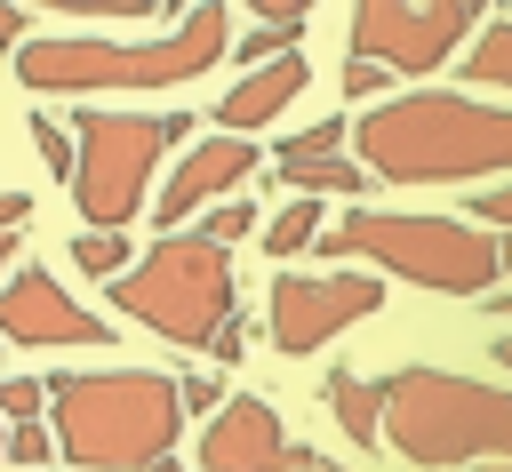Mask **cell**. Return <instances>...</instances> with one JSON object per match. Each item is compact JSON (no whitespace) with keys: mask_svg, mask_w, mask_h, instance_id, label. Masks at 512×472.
Segmentation results:
<instances>
[{"mask_svg":"<svg viewBox=\"0 0 512 472\" xmlns=\"http://www.w3.org/2000/svg\"><path fill=\"white\" fill-rule=\"evenodd\" d=\"M352 144H360V168L392 184L512 176V104H480L456 88H408V96L352 112Z\"/></svg>","mask_w":512,"mask_h":472,"instance_id":"6da1fadb","label":"cell"},{"mask_svg":"<svg viewBox=\"0 0 512 472\" xmlns=\"http://www.w3.org/2000/svg\"><path fill=\"white\" fill-rule=\"evenodd\" d=\"M48 440L64 472H168L176 464V384L152 368H88L48 384Z\"/></svg>","mask_w":512,"mask_h":472,"instance_id":"7a4b0ae2","label":"cell"},{"mask_svg":"<svg viewBox=\"0 0 512 472\" xmlns=\"http://www.w3.org/2000/svg\"><path fill=\"white\" fill-rule=\"evenodd\" d=\"M232 48V16L224 8H192L176 16V32L152 40H96V32H48L16 48V80L32 96H112V88H184L208 64H224Z\"/></svg>","mask_w":512,"mask_h":472,"instance_id":"3957f363","label":"cell"},{"mask_svg":"<svg viewBox=\"0 0 512 472\" xmlns=\"http://www.w3.org/2000/svg\"><path fill=\"white\" fill-rule=\"evenodd\" d=\"M384 432H392V448L408 464H432V472L512 464V392L504 384L448 376V368H392L384 376L376 440Z\"/></svg>","mask_w":512,"mask_h":472,"instance_id":"277c9868","label":"cell"},{"mask_svg":"<svg viewBox=\"0 0 512 472\" xmlns=\"http://www.w3.org/2000/svg\"><path fill=\"white\" fill-rule=\"evenodd\" d=\"M312 248L328 264H368L376 280H408V288H432V296H488L496 288V240L480 224H456V216L352 208Z\"/></svg>","mask_w":512,"mask_h":472,"instance_id":"5b68a950","label":"cell"},{"mask_svg":"<svg viewBox=\"0 0 512 472\" xmlns=\"http://www.w3.org/2000/svg\"><path fill=\"white\" fill-rule=\"evenodd\" d=\"M112 288V304L136 320V328H152V336H168V344H184V352H208V336L240 312L232 304V256L224 248H208L200 232H168V240H152L120 280H104Z\"/></svg>","mask_w":512,"mask_h":472,"instance_id":"8992f818","label":"cell"},{"mask_svg":"<svg viewBox=\"0 0 512 472\" xmlns=\"http://www.w3.org/2000/svg\"><path fill=\"white\" fill-rule=\"evenodd\" d=\"M80 160H72V208L88 232H128L152 200L160 152L192 136V112H72Z\"/></svg>","mask_w":512,"mask_h":472,"instance_id":"52a82bcc","label":"cell"},{"mask_svg":"<svg viewBox=\"0 0 512 472\" xmlns=\"http://www.w3.org/2000/svg\"><path fill=\"white\" fill-rule=\"evenodd\" d=\"M376 304H384V280L376 272H280L272 296H264V328H272V344L288 360H304L328 336L360 328Z\"/></svg>","mask_w":512,"mask_h":472,"instance_id":"ba28073f","label":"cell"},{"mask_svg":"<svg viewBox=\"0 0 512 472\" xmlns=\"http://www.w3.org/2000/svg\"><path fill=\"white\" fill-rule=\"evenodd\" d=\"M472 32H480L472 0H456V8H400V0L352 8V56L384 64V72H440Z\"/></svg>","mask_w":512,"mask_h":472,"instance_id":"9c48e42d","label":"cell"},{"mask_svg":"<svg viewBox=\"0 0 512 472\" xmlns=\"http://www.w3.org/2000/svg\"><path fill=\"white\" fill-rule=\"evenodd\" d=\"M200 472H328V456L312 440H296L280 424V408L264 400H224L200 424Z\"/></svg>","mask_w":512,"mask_h":472,"instance_id":"30bf717a","label":"cell"},{"mask_svg":"<svg viewBox=\"0 0 512 472\" xmlns=\"http://www.w3.org/2000/svg\"><path fill=\"white\" fill-rule=\"evenodd\" d=\"M0 344H32V352H72L80 344V352H96V344H112V320L72 304L56 272L24 264V272L0 280Z\"/></svg>","mask_w":512,"mask_h":472,"instance_id":"8fae6325","label":"cell"},{"mask_svg":"<svg viewBox=\"0 0 512 472\" xmlns=\"http://www.w3.org/2000/svg\"><path fill=\"white\" fill-rule=\"evenodd\" d=\"M240 176H256V144H248V136H200V144L168 168V184L152 192V216H160L168 232H184V216L208 208V200H224Z\"/></svg>","mask_w":512,"mask_h":472,"instance_id":"7c38bea8","label":"cell"},{"mask_svg":"<svg viewBox=\"0 0 512 472\" xmlns=\"http://www.w3.org/2000/svg\"><path fill=\"white\" fill-rule=\"evenodd\" d=\"M296 96H304V56H272V64H256V72H240V88H224L216 136H248V144H256V128H272Z\"/></svg>","mask_w":512,"mask_h":472,"instance_id":"4fadbf2b","label":"cell"},{"mask_svg":"<svg viewBox=\"0 0 512 472\" xmlns=\"http://www.w3.org/2000/svg\"><path fill=\"white\" fill-rule=\"evenodd\" d=\"M320 400L336 408V424H344V440H352L360 456H376V448H384V440H376V416H384V376H352V368H328Z\"/></svg>","mask_w":512,"mask_h":472,"instance_id":"5bb4252c","label":"cell"},{"mask_svg":"<svg viewBox=\"0 0 512 472\" xmlns=\"http://www.w3.org/2000/svg\"><path fill=\"white\" fill-rule=\"evenodd\" d=\"M280 184L296 192V200H320V192H344V200H368V168L360 160H344V152H320V160H280Z\"/></svg>","mask_w":512,"mask_h":472,"instance_id":"9a60e30c","label":"cell"},{"mask_svg":"<svg viewBox=\"0 0 512 472\" xmlns=\"http://www.w3.org/2000/svg\"><path fill=\"white\" fill-rule=\"evenodd\" d=\"M464 80H472V88H504V96H512V16H488V24L464 40Z\"/></svg>","mask_w":512,"mask_h":472,"instance_id":"2e32d148","label":"cell"},{"mask_svg":"<svg viewBox=\"0 0 512 472\" xmlns=\"http://www.w3.org/2000/svg\"><path fill=\"white\" fill-rule=\"evenodd\" d=\"M328 232V216H320V200H288L272 224H264V256H304L312 240Z\"/></svg>","mask_w":512,"mask_h":472,"instance_id":"e0dca14e","label":"cell"},{"mask_svg":"<svg viewBox=\"0 0 512 472\" xmlns=\"http://www.w3.org/2000/svg\"><path fill=\"white\" fill-rule=\"evenodd\" d=\"M72 264L96 272V280H120V272L136 264V240H120V232H80V240H72Z\"/></svg>","mask_w":512,"mask_h":472,"instance_id":"ac0fdd59","label":"cell"},{"mask_svg":"<svg viewBox=\"0 0 512 472\" xmlns=\"http://www.w3.org/2000/svg\"><path fill=\"white\" fill-rule=\"evenodd\" d=\"M0 456H8V472H48L56 440H48V424L32 416V424H8V432H0Z\"/></svg>","mask_w":512,"mask_h":472,"instance_id":"d6986e66","label":"cell"},{"mask_svg":"<svg viewBox=\"0 0 512 472\" xmlns=\"http://www.w3.org/2000/svg\"><path fill=\"white\" fill-rule=\"evenodd\" d=\"M344 136H352V120H336V112H328V120H312V128H296V136L280 144V160H320V152H336Z\"/></svg>","mask_w":512,"mask_h":472,"instance_id":"ffe728a7","label":"cell"},{"mask_svg":"<svg viewBox=\"0 0 512 472\" xmlns=\"http://www.w3.org/2000/svg\"><path fill=\"white\" fill-rule=\"evenodd\" d=\"M248 232H256V208H248V200H224V208H208V216H200V240H208V248L248 240Z\"/></svg>","mask_w":512,"mask_h":472,"instance_id":"44dd1931","label":"cell"},{"mask_svg":"<svg viewBox=\"0 0 512 472\" xmlns=\"http://www.w3.org/2000/svg\"><path fill=\"white\" fill-rule=\"evenodd\" d=\"M40 408H48V384L40 376H0V416L8 424H32Z\"/></svg>","mask_w":512,"mask_h":472,"instance_id":"7402d4cb","label":"cell"},{"mask_svg":"<svg viewBox=\"0 0 512 472\" xmlns=\"http://www.w3.org/2000/svg\"><path fill=\"white\" fill-rule=\"evenodd\" d=\"M32 144H40L48 176H72V136H64V120H56V112H32Z\"/></svg>","mask_w":512,"mask_h":472,"instance_id":"603a6c76","label":"cell"},{"mask_svg":"<svg viewBox=\"0 0 512 472\" xmlns=\"http://www.w3.org/2000/svg\"><path fill=\"white\" fill-rule=\"evenodd\" d=\"M176 408H192V416H216V408H224V384H216V368H184V376H176Z\"/></svg>","mask_w":512,"mask_h":472,"instance_id":"cb8c5ba5","label":"cell"},{"mask_svg":"<svg viewBox=\"0 0 512 472\" xmlns=\"http://www.w3.org/2000/svg\"><path fill=\"white\" fill-rule=\"evenodd\" d=\"M344 96H352V104H384V96H392V72L352 56V64H344Z\"/></svg>","mask_w":512,"mask_h":472,"instance_id":"d4e9b609","label":"cell"},{"mask_svg":"<svg viewBox=\"0 0 512 472\" xmlns=\"http://www.w3.org/2000/svg\"><path fill=\"white\" fill-rule=\"evenodd\" d=\"M472 216H480L488 232H504V240H512V184H488V192L472 200Z\"/></svg>","mask_w":512,"mask_h":472,"instance_id":"484cf974","label":"cell"},{"mask_svg":"<svg viewBox=\"0 0 512 472\" xmlns=\"http://www.w3.org/2000/svg\"><path fill=\"white\" fill-rule=\"evenodd\" d=\"M208 352H216V360H224V368H232V360H240V352H248V328H240V312H232V320H224V328H216V336H208Z\"/></svg>","mask_w":512,"mask_h":472,"instance_id":"4316f807","label":"cell"},{"mask_svg":"<svg viewBox=\"0 0 512 472\" xmlns=\"http://www.w3.org/2000/svg\"><path fill=\"white\" fill-rule=\"evenodd\" d=\"M32 224V192H0V232H24Z\"/></svg>","mask_w":512,"mask_h":472,"instance_id":"83f0119b","label":"cell"},{"mask_svg":"<svg viewBox=\"0 0 512 472\" xmlns=\"http://www.w3.org/2000/svg\"><path fill=\"white\" fill-rule=\"evenodd\" d=\"M0 48H24V8H0Z\"/></svg>","mask_w":512,"mask_h":472,"instance_id":"f1b7e54d","label":"cell"},{"mask_svg":"<svg viewBox=\"0 0 512 472\" xmlns=\"http://www.w3.org/2000/svg\"><path fill=\"white\" fill-rule=\"evenodd\" d=\"M496 280H512V240H496Z\"/></svg>","mask_w":512,"mask_h":472,"instance_id":"f546056e","label":"cell"},{"mask_svg":"<svg viewBox=\"0 0 512 472\" xmlns=\"http://www.w3.org/2000/svg\"><path fill=\"white\" fill-rule=\"evenodd\" d=\"M8 256H16V240H8V232H0V280H8Z\"/></svg>","mask_w":512,"mask_h":472,"instance_id":"4dcf8cb0","label":"cell"},{"mask_svg":"<svg viewBox=\"0 0 512 472\" xmlns=\"http://www.w3.org/2000/svg\"><path fill=\"white\" fill-rule=\"evenodd\" d=\"M496 368H512V336H496Z\"/></svg>","mask_w":512,"mask_h":472,"instance_id":"1f68e13d","label":"cell"},{"mask_svg":"<svg viewBox=\"0 0 512 472\" xmlns=\"http://www.w3.org/2000/svg\"><path fill=\"white\" fill-rule=\"evenodd\" d=\"M464 472H512V464H464Z\"/></svg>","mask_w":512,"mask_h":472,"instance_id":"d6a6232c","label":"cell"},{"mask_svg":"<svg viewBox=\"0 0 512 472\" xmlns=\"http://www.w3.org/2000/svg\"><path fill=\"white\" fill-rule=\"evenodd\" d=\"M48 472H64V464H48Z\"/></svg>","mask_w":512,"mask_h":472,"instance_id":"836d02e7","label":"cell"}]
</instances>
